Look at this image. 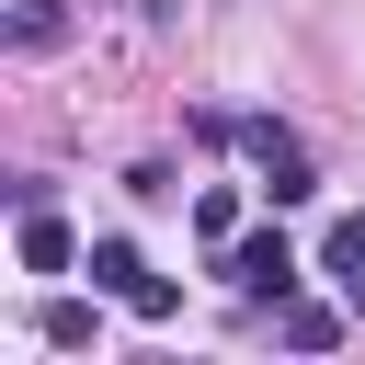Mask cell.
Here are the masks:
<instances>
[{
    "label": "cell",
    "mask_w": 365,
    "mask_h": 365,
    "mask_svg": "<svg viewBox=\"0 0 365 365\" xmlns=\"http://www.w3.org/2000/svg\"><path fill=\"white\" fill-rule=\"evenodd\" d=\"M240 148H251V171H262V194H274V205H308V194H319L308 148H297V137H285L274 114H240Z\"/></svg>",
    "instance_id": "cell-1"
},
{
    "label": "cell",
    "mask_w": 365,
    "mask_h": 365,
    "mask_svg": "<svg viewBox=\"0 0 365 365\" xmlns=\"http://www.w3.org/2000/svg\"><path fill=\"white\" fill-rule=\"evenodd\" d=\"M217 274H228L240 297H297V240H285V228H240V240L217 251Z\"/></svg>",
    "instance_id": "cell-2"
},
{
    "label": "cell",
    "mask_w": 365,
    "mask_h": 365,
    "mask_svg": "<svg viewBox=\"0 0 365 365\" xmlns=\"http://www.w3.org/2000/svg\"><path fill=\"white\" fill-rule=\"evenodd\" d=\"M11 251H23V274H68V262H80V240L57 228V205H23V240H11Z\"/></svg>",
    "instance_id": "cell-3"
},
{
    "label": "cell",
    "mask_w": 365,
    "mask_h": 365,
    "mask_svg": "<svg viewBox=\"0 0 365 365\" xmlns=\"http://www.w3.org/2000/svg\"><path fill=\"white\" fill-rule=\"evenodd\" d=\"M274 331H285V354H331V342H342V308H319V297H274Z\"/></svg>",
    "instance_id": "cell-4"
},
{
    "label": "cell",
    "mask_w": 365,
    "mask_h": 365,
    "mask_svg": "<svg viewBox=\"0 0 365 365\" xmlns=\"http://www.w3.org/2000/svg\"><path fill=\"white\" fill-rule=\"evenodd\" d=\"M319 274H331V285H342V297L365 308V217H342V228L319 240Z\"/></svg>",
    "instance_id": "cell-5"
},
{
    "label": "cell",
    "mask_w": 365,
    "mask_h": 365,
    "mask_svg": "<svg viewBox=\"0 0 365 365\" xmlns=\"http://www.w3.org/2000/svg\"><path fill=\"white\" fill-rule=\"evenodd\" d=\"M91 285H103V297L125 308V297L148 285V262H137V240H91Z\"/></svg>",
    "instance_id": "cell-6"
},
{
    "label": "cell",
    "mask_w": 365,
    "mask_h": 365,
    "mask_svg": "<svg viewBox=\"0 0 365 365\" xmlns=\"http://www.w3.org/2000/svg\"><path fill=\"white\" fill-rule=\"evenodd\" d=\"M91 297H103V285H91ZM91 297H57V308H46V342H57V354H91V342H103V308H91Z\"/></svg>",
    "instance_id": "cell-7"
},
{
    "label": "cell",
    "mask_w": 365,
    "mask_h": 365,
    "mask_svg": "<svg viewBox=\"0 0 365 365\" xmlns=\"http://www.w3.org/2000/svg\"><path fill=\"white\" fill-rule=\"evenodd\" d=\"M11 46H23V57L68 46V0H11Z\"/></svg>",
    "instance_id": "cell-8"
},
{
    "label": "cell",
    "mask_w": 365,
    "mask_h": 365,
    "mask_svg": "<svg viewBox=\"0 0 365 365\" xmlns=\"http://www.w3.org/2000/svg\"><path fill=\"white\" fill-rule=\"evenodd\" d=\"M194 228H205V240L228 251V240H240V194H194Z\"/></svg>",
    "instance_id": "cell-9"
}]
</instances>
